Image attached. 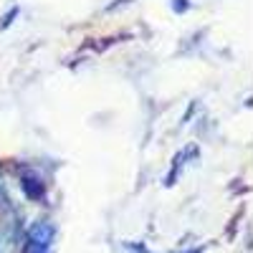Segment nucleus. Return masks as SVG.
Returning a JSON list of instances; mask_svg holds the SVG:
<instances>
[{"label":"nucleus","mask_w":253,"mask_h":253,"mask_svg":"<svg viewBox=\"0 0 253 253\" xmlns=\"http://www.w3.org/2000/svg\"><path fill=\"white\" fill-rule=\"evenodd\" d=\"M31 253H46V246H43V243H38V241H33V246H31Z\"/></svg>","instance_id":"nucleus-1"}]
</instances>
